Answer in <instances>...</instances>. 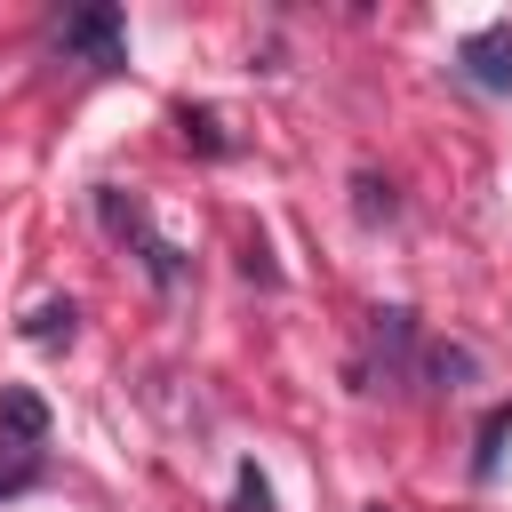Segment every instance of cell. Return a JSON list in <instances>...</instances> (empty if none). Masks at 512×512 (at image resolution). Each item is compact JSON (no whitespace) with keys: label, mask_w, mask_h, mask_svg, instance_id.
<instances>
[{"label":"cell","mask_w":512,"mask_h":512,"mask_svg":"<svg viewBox=\"0 0 512 512\" xmlns=\"http://www.w3.org/2000/svg\"><path fill=\"white\" fill-rule=\"evenodd\" d=\"M240 512H272V488H264L256 464H240Z\"/></svg>","instance_id":"cell-10"},{"label":"cell","mask_w":512,"mask_h":512,"mask_svg":"<svg viewBox=\"0 0 512 512\" xmlns=\"http://www.w3.org/2000/svg\"><path fill=\"white\" fill-rule=\"evenodd\" d=\"M56 48H64V56L104 64V72H120V64H128V48H120V8H80V16H64Z\"/></svg>","instance_id":"cell-1"},{"label":"cell","mask_w":512,"mask_h":512,"mask_svg":"<svg viewBox=\"0 0 512 512\" xmlns=\"http://www.w3.org/2000/svg\"><path fill=\"white\" fill-rule=\"evenodd\" d=\"M360 216L376 224V216H392V184H376V176H360Z\"/></svg>","instance_id":"cell-11"},{"label":"cell","mask_w":512,"mask_h":512,"mask_svg":"<svg viewBox=\"0 0 512 512\" xmlns=\"http://www.w3.org/2000/svg\"><path fill=\"white\" fill-rule=\"evenodd\" d=\"M72 320H80L72 304H40V312L24 320V344H48V352H56V344H72Z\"/></svg>","instance_id":"cell-6"},{"label":"cell","mask_w":512,"mask_h":512,"mask_svg":"<svg viewBox=\"0 0 512 512\" xmlns=\"http://www.w3.org/2000/svg\"><path fill=\"white\" fill-rule=\"evenodd\" d=\"M456 64L480 80V88H496V96H512V24H480V32H464V48H456Z\"/></svg>","instance_id":"cell-2"},{"label":"cell","mask_w":512,"mask_h":512,"mask_svg":"<svg viewBox=\"0 0 512 512\" xmlns=\"http://www.w3.org/2000/svg\"><path fill=\"white\" fill-rule=\"evenodd\" d=\"M424 376H432L440 392H456V384L472 376V352H464V344H432V352H424Z\"/></svg>","instance_id":"cell-7"},{"label":"cell","mask_w":512,"mask_h":512,"mask_svg":"<svg viewBox=\"0 0 512 512\" xmlns=\"http://www.w3.org/2000/svg\"><path fill=\"white\" fill-rule=\"evenodd\" d=\"M504 440H512V408H496V416L480 424V480L496 472V456H504Z\"/></svg>","instance_id":"cell-9"},{"label":"cell","mask_w":512,"mask_h":512,"mask_svg":"<svg viewBox=\"0 0 512 512\" xmlns=\"http://www.w3.org/2000/svg\"><path fill=\"white\" fill-rule=\"evenodd\" d=\"M0 440H16V448L48 440V400L32 384H0Z\"/></svg>","instance_id":"cell-4"},{"label":"cell","mask_w":512,"mask_h":512,"mask_svg":"<svg viewBox=\"0 0 512 512\" xmlns=\"http://www.w3.org/2000/svg\"><path fill=\"white\" fill-rule=\"evenodd\" d=\"M176 128H184V144H200L208 160H224V152H232V136H224V120H216L208 104H184V112H176Z\"/></svg>","instance_id":"cell-5"},{"label":"cell","mask_w":512,"mask_h":512,"mask_svg":"<svg viewBox=\"0 0 512 512\" xmlns=\"http://www.w3.org/2000/svg\"><path fill=\"white\" fill-rule=\"evenodd\" d=\"M32 480H40V456L16 448V440H0V496H24Z\"/></svg>","instance_id":"cell-8"},{"label":"cell","mask_w":512,"mask_h":512,"mask_svg":"<svg viewBox=\"0 0 512 512\" xmlns=\"http://www.w3.org/2000/svg\"><path fill=\"white\" fill-rule=\"evenodd\" d=\"M368 344H376V368L400 384V376H408V360H416V312H408V304L368 312Z\"/></svg>","instance_id":"cell-3"},{"label":"cell","mask_w":512,"mask_h":512,"mask_svg":"<svg viewBox=\"0 0 512 512\" xmlns=\"http://www.w3.org/2000/svg\"><path fill=\"white\" fill-rule=\"evenodd\" d=\"M368 512H384V504H368Z\"/></svg>","instance_id":"cell-12"}]
</instances>
